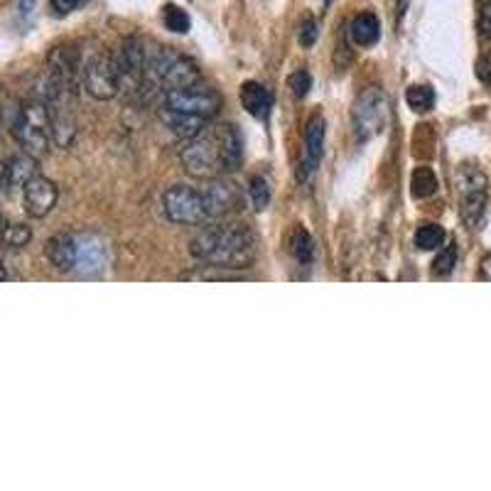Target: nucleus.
<instances>
[{"label":"nucleus","instance_id":"nucleus-1","mask_svg":"<svg viewBox=\"0 0 491 491\" xmlns=\"http://www.w3.org/2000/svg\"><path fill=\"white\" fill-rule=\"evenodd\" d=\"M190 253L211 268L246 270L256 263L259 241L246 224L224 221L197 233L190 243Z\"/></svg>","mask_w":491,"mask_h":491},{"label":"nucleus","instance_id":"nucleus-2","mask_svg":"<svg viewBox=\"0 0 491 491\" xmlns=\"http://www.w3.org/2000/svg\"><path fill=\"white\" fill-rule=\"evenodd\" d=\"M13 133L27 155H33V158L47 155L52 138L50 106L42 99L23 103V109L17 111L15 123H13Z\"/></svg>","mask_w":491,"mask_h":491},{"label":"nucleus","instance_id":"nucleus-3","mask_svg":"<svg viewBox=\"0 0 491 491\" xmlns=\"http://www.w3.org/2000/svg\"><path fill=\"white\" fill-rule=\"evenodd\" d=\"M148 72L155 76V82H158V86H162V92L200 83L197 64L180 52L170 50V47H158V50L148 52Z\"/></svg>","mask_w":491,"mask_h":491},{"label":"nucleus","instance_id":"nucleus-4","mask_svg":"<svg viewBox=\"0 0 491 491\" xmlns=\"http://www.w3.org/2000/svg\"><path fill=\"white\" fill-rule=\"evenodd\" d=\"M180 160H182L187 175L197 177V180H214V177L224 175L217 135H214L211 125L207 131H201L200 135H194V138L184 142L182 151H180Z\"/></svg>","mask_w":491,"mask_h":491},{"label":"nucleus","instance_id":"nucleus-5","mask_svg":"<svg viewBox=\"0 0 491 491\" xmlns=\"http://www.w3.org/2000/svg\"><path fill=\"white\" fill-rule=\"evenodd\" d=\"M459 184V214L466 226L475 229L484 217L486 197H489V180L479 167L462 165L457 175Z\"/></svg>","mask_w":491,"mask_h":491},{"label":"nucleus","instance_id":"nucleus-6","mask_svg":"<svg viewBox=\"0 0 491 491\" xmlns=\"http://www.w3.org/2000/svg\"><path fill=\"white\" fill-rule=\"evenodd\" d=\"M162 211L172 224L180 226H200L209 219L201 191L187 184H175L162 194Z\"/></svg>","mask_w":491,"mask_h":491},{"label":"nucleus","instance_id":"nucleus-7","mask_svg":"<svg viewBox=\"0 0 491 491\" xmlns=\"http://www.w3.org/2000/svg\"><path fill=\"white\" fill-rule=\"evenodd\" d=\"M113 59H116L121 92H141L142 82H145V72H148V50H145V44L138 37H125L116 54H113Z\"/></svg>","mask_w":491,"mask_h":491},{"label":"nucleus","instance_id":"nucleus-8","mask_svg":"<svg viewBox=\"0 0 491 491\" xmlns=\"http://www.w3.org/2000/svg\"><path fill=\"white\" fill-rule=\"evenodd\" d=\"M388 123V103L386 93L378 86H371L361 93L354 106V131L358 141H368L374 135H381Z\"/></svg>","mask_w":491,"mask_h":491},{"label":"nucleus","instance_id":"nucleus-9","mask_svg":"<svg viewBox=\"0 0 491 491\" xmlns=\"http://www.w3.org/2000/svg\"><path fill=\"white\" fill-rule=\"evenodd\" d=\"M165 109L180 111V113H191V116L214 118L221 109V96L209 86L191 83L182 89L165 92Z\"/></svg>","mask_w":491,"mask_h":491},{"label":"nucleus","instance_id":"nucleus-10","mask_svg":"<svg viewBox=\"0 0 491 491\" xmlns=\"http://www.w3.org/2000/svg\"><path fill=\"white\" fill-rule=\"evenodd\" d=\"M83 89L89 92L96 101H111L116 99L121 92V82H118L116 59L109 52H99L96 57H92L83 67Z\"/></svg>","mask_w":491,"mask_h":491},{"label":"nucleus","instance_id":"nucleus-11","mask_svg":"<svg viewBox=\"0 0 491 491\" xmlns=\"http://www.w3.org/2000/svg\"><path fill=\"white\" fill-rule=\"evenodd\" d=\"M204 204H207L209 219H224L243 207V197L239 184L226 180L224 175L207 180V187L201 190Z\"/></svg>","mask_w":491,"mask_h":491},{"label":"nucleus","instance_id":"nucleus-12","mask_svg":"<svg viewBox=\"0 0 491 491\" xmlns=\"http://www.w3.org/2000/svg\"><path fill=\"white\" fill-rule=\"evenodd\" d=\"M57 184L42 175H34L33 180L23 187V204H25L27 214L34 219L47 217L52 209H54V204H57Z\"/></svg>","mask_w":491,"mask_h":491},{"label":"nucleus","instance_id":"nucleus-13","mask_svg":"<svg viewBox=\"0 0 491 491\" xmlns=\"http://www.w3.org/2000/svg\"><path fill=\"white\" fill-rule=\"evenodd\" d=\"M322 148H325V118L312 116L308 128H305V158H302L300 170H298V180L300 182H308L309 175L319 167Z\"/></svg>","mask_w":491,"mask_h":491},{"label":"nucleus","instance_id":"nucleus-14","mask_svg":"<svg viewBox=\"0 0 491 491\" xmlns=\"http://www.w3.org/2000/svg\"><path fill=\"white\" fill-rule=\"evenodd\" d=\"M214 128V135H217L219 155H221V165H224L226 172H236L243 162V141L239 131L233 128L231 123H219L211 125Z\"/></svg>","mask_w":491,"mask_h":491},{"label":"nucleus","instance_id":"nucleus-15","mask_svg":"<svg viewBox=\"0 0 491 491\" xmlns=\"http://www.w3.org/2000/svg\"><path fill=\"white\" fill-rule=\"evenodd\" d=\"M160 118H162V123H165L167 128L177 135V138H182V141H190V138H194V135H200L201 131H207L209 121H211V118L180 113V111H172V109L160 111Z\"/></svg>","mask_w":491,"mask_h":491},{"label":"nucleus","instance_id":"nucleus-16","mask_svg":"<svg viewBox=\"0 0 491 491\" xmlns=\"http://www.w3.org/2000/svg\"><path fill=\"white\" fill-rule=\"evenodd\" d=\"M47 260L57 268L59 273H69L72 268H76V239L69 233H57L52 236L47 246H44Z\"/></svg>","mask_w":491,"mask_h":491},{"label":"nucleus","instance_id":"nucleus-17","mask_svg":"<svg viewBox=\"0 0 491 491\" xmlns=\"http://www.w3.org/2000/svg\"><path fill=\"white\" fill-rule=\"evenodd\" d=\"M241 103L250 116L266 121L270 116V109H273V93L263 83L246 82L241 86Z\"/></svg>","mask_w":491,"mask_h":491},{"label":"nucleus","instance_id":"nucleus-18","mask_svg":"<svg viewBox=\"0 0 491 491\" xmlns=\"http://www.w3.org/2000/svg\"><path fill=\"white\" fill-rule=\"evenodd\" d=\"M103 260H106V246L96 236H82L76 239V266L92 273V270H99L103 268Z\"/></svg>","mask_w":491,"mask_h":491},{"label":"nucleus","instance_id":"nucleus-19","mask_svg":"<svg viewBox=\"0 0 491 491\" xmlns=\"http://www.w3.org/2000/svg\"><path fill=\"white\" fill-rule=\"evenodd\" d=\"M34 175H37V158L27 152L15 155L5 165V190H23Z\"/></svg>","mask_w":491,"mask_h":491},{"label":"nucleus","instance_id":"nucleus-20","mask_svg":"<svg viewBox=\"0 0 491 491\" xmlns=\"http://www.w3.org/2000/svg\"><path fill=\"white\" fill-rule=\"evenodd\" d=\"M349 40L357 47H371L381 40V23L374 13H361L351 20L349 25Z\"/></svg>","mask_w":491,"mask_h":491},{"label":"nucleus","instance_id":"nucleus-21","mask_svg":"<svg viewBox=\"0 0 491 491\" xmlns=\"http://www.w3.org/2000/svg\"><path fill=\"white\" fill-rule=\"evenodd\" d=\"M290 253L292 259L302 263V266H309L312 260H315V241H312V236H309L308 229H302V226H295L290 233Z\"/></svg>","mask_w":491,"mask_h":491},{"label":"nucleus","instance_id":"nucleus-22","mask_svg":"<svg viewBox=\"0 0 491 491\" xmlns=\"http://www.w3.org/2000/svg\"><path fill=\"white\" fill-rule=\"evenodd\" d=\"M410 191L416 200H427L437 191V177H435L433 167H416L410 175Z\"/></svg>","mask_w":491,"mask_h":491},{"label":"nucleus","instance_id":"nucleus-23","mask_svg":"<svg viewBox=\"0 0 491 491\" xmlns=\"http://www.w3.org/2000/svg\"><path fill=\"white\" fill-rule=\"evenodd\" d=\"M406 103L416 113H427L435 106V92L427 83H413L408 92H406Z\"/></svg>","mask_w":491,"mask_h":491},{"label":"nucleus","instance_id":"nucleus-24","mask_svg":"<svg viewBox=\"0 0 491 491\" xmlns=\"http://www.w3.org/2000/svg\"><path fill=\"white\" fill-rule=\"evenodd\" d=\"M445 243V229L440 224H423L416 231V246L420 250H435Z\"/></svg>","mask_w":491,"mask_h":491},{"label":"nucleus","instance_id":"nucleus-25","mask_svg":"<svg viewBox=\"0 0 491 491\" xmlns=\"http://www.w3.org/2000/svg\"><path fill=\"white\" fill-rule=\"evenodd\" d=\"M162 23H165L170 33L175 34H187L191 27L190 15H187L182 8H177V5H165V8H162Z\"/></svg>","mask_w":491,"mask_h":491},{"label":"nucleus","instance_id":"nucleus-26","mask_svg":"<svg viewBox=\"0 0 491 491\" xmlns=\"http://www.w3.org/2000/svg\"><path fill=\"white\" fill-rule=\"evenodd\" d=\"M0 239H3V243L10 246V249H23V246H27L30 239H33V231H30L27 224H5Z\"/></svg>","mask_w":491,"mask_h":491},{"label":"nucleus","instance_id":"nucleus-27","mask_svg":"<svg viewBox=\"0 0 491 491\" xmlns=\"http://www.w3.org/2000/svg\"><path fill=\"white\" fill-rule=\"evenodd\" d=\"M249 197L250 204L259 209V211H263V209L270 204V187H268V182L263 177H253V180H250Z\"/></svg>","mask_w":491,"mask_h":491},{"label":"nucleus","instance_id":"nucleus-28","mask_svg":"<svg viewBox=\"0 0 491 491\" xmlns=\"http://www.w3.org/2000/svg\"><path fill=\"white\" fill-rule=\"evenodd\" d=\"M457 266V246L450 243V246H445V249L437 250V259L433 263L435 275H450L452 268Z\"/></svg>","mask_w":491,"mask_h":491},{"label":"nucleus","instance_id":"nucleus-29","mask_svg":"<svg viewBox=\"0 0 491 491\" xmlns=\"http://www.w3.org/2000/svg\"><path fill=\"white\" fill-rule=\"evenodd\" d=\"M288 83H290L292 96L305 99L309 93V89H312V76H309V72H305V69H298V72L288 79Z\"/></svg>","mask_w":491,"mask_h":491},{"label":"nucleus","instance_id":"nucleus-30","mask_svg":"<svg viewBox=\"0 0 491 491\" xmlns=\"http://www.w3.org/2000/svg\"><path fill=\"white\" fill-rule=\"evenodd\" d=\"M317 34H319V27H317L315 17H305L300 23V33H298L302 47H312L317 42Z\"/></svg>","mask_w":491,"mask_h":491},{"label":"nucleus","instance_id":"nucleus-31","mask_svg":"<svg viewBox=\"0 0 491 491\" xmlns=\"http://www.w3.org/2000/svg\"><path fill=\"white\" fill-rule=\"evenodd\" d=\"M479 34L484 40H491V0H486L479 10Z\"/></svg>","mask_w":491,"mask_h":491},{"label":"nucleus","instance_id":"nucleus-32","mask_svg":"<svg viewBox=\"0 0 491 491\" xmlns=\"http://www.w3.org/2000/svg\"><path fill=\"white\" fill-rule=\"evenodd\" d=\"M82 3L83 0H52V10H54L57 15H69V13L79 8Z\"/></svg>","mask_w":491,"mask_h":491},{"label":"nucleus","instance_id":"nucleus-33","mask_svg":"<svg viewBox=\"0 0 491 491\" xmlns=\"http://www.w3.org/2000/svg\"><path fill=\"white\" fill-rule=\"evenodd\" d=\"M34 5H37V0H17V10H20V15L23 17L33 15Z\"/></svg>","mask_w":491,"mask_h":491},{"label":"nucleus","instance_id":"nucleus-34","mask_svg":"<svg viewBox=\"0 0 491 491\" xmlns=\"http://www.w3.org/2000/svg\"><path fill=\"white\" fill-rule=\"evenodd\" d=\"M410 0H396V8H398V15H403L406 13V8H408Z\"/></svg>","mask_w":491,"mask_h":491},{"label":"nucleus","instance_id":"nucleus-35","mask_svg":"<svg viewBox=\"0 0 491 491\" xmlns=\"http://www.w3.org/2000/svg\"><path fill=\"white\" fill-rule=\"evenodd\" d=\"M0 190H5V165L0 162Z\"/></svg>","mask_w":491,"mask_h":491},{"label":"nucleus","instance_id":"nucleus-36","mask_svg":"<svg viewBox=\"0 0 491 491\" xmlns=\"http://www.w3.org/2000/svg\"><path fill=\"white\" fill-rule=\"evenodd\" d=\"M3 280H8V270H5L3 260H0V283H3Z\"/></svg>","mask_w":491,"mask_h":491},{"label":"nucleus","instance_id":"nucleus-37","mask_svg":"<svg viewBox=\"0 0 491 491\" xmlns=\"http://www.w3.org/2000/svg\"><path fill=\"white\" fill-rule=\"evenodd\" d=\"M3 229H5V219H3V214H0V233H3Z\"/></svg>","mask_w":491,"mask_h":491},{"label":"nucleus","instance_id":"nucleus-38","mask_svg":"<svg viewBox=\"0 0 491 491\" xmlns=\"http://www.w3.org/2000/svg\"><path fill=\"white\" fill-rule=\"evenodd\" d=\"M317 3H319V5H329L332 0H317Z\"/></svg>","mask_w":491,"mask_h":491},{"label":"nucleus","instance_id":"nucleus-39","mask_svg":"<svg viewBox=\"0 0 491 491\" xmlns=\"http://www.w3.org/2000/svg\"><path fill=\"white\" fill-rule=\"evenodd\" d=\"M484 79H486V83H491V69L486 72V76H484Z\"/></svg>","mask_w":491,"mask_h":491}]
</instances>
